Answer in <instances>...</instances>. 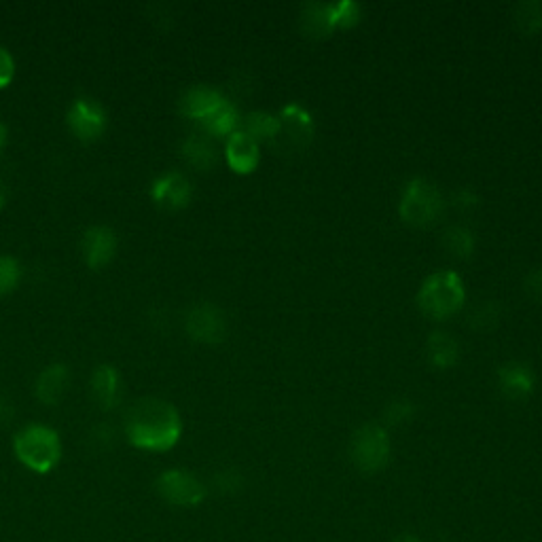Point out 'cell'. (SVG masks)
Segmentation results:
<instances>
[{
    "label": "cell",
    "mask_w": 542,
    "mask_h": 542,
    "mask_svg": "<svg viewBox=\"0 0 542 542\" xmlns=\"http://www.w3.org/2000/svg\"><path fill=\"white\" fill-rule=\"evenodd\" d=\"M83 257L89 267H104L108 261L115 257L117 250V236L113 229H108L104 225L89 227L83 233Z\"/></svg>",
    "instance_id": "4fadbf2b"
},
{
    "label": "cell",
    "mask_w": 542,
    "mask_h": 542,
    "mask_svg": "<svg viewBox=\"0 0 542 542\" xmlns=\"http://www.w3.org/2000/svg\"><path fill=\"white\" fill-rule=\"evenodd\" d=\"M314 138V119L299 104H288L278 115V132L269 144L276 151L297 153Z\"/></svg>",
    "instance_id": "8992f818"
},
{
    "label": "cell",
    "mask_w": 542,
    "mask_h": 542,
    "mask_svg": "<svg viewBox=\"0 0 542 542\" xmlns=\"http://www.w3.org/2000/svg\"><path fill=\"white\" fill-rule=\"evenodd\" d=\"M227 102V98L208 85H195L187 89L185 96L180 98V111L185 117L204 123L210 115H214Z\"/></svg>",
    "instance_id": "30bf717a"
},
{
    "label": "cell",
    "mask_w": 542,
    "mask_h": 542,
    "mask_svg": "<svg viewBox=\"0 0 542 542\" xmlns=\"http://www.w3.org/2000/svg\"><path fill=\"white\" fill-rule=\"evenodd\" d=\"M301 26L310 36H327L335 26H343L341 5H307L301 13Z\"/></svg>",
    "instance_id": "9a60e30c"
},
{
    "label": "cell",
    "mask_w": 542,
    "mask_h": 542,
    "mask_svg": "<svg viewBox=\"0 0 542 542\" xmlns=\"http://www.w3.org/2000/svg\"><path fill=\"white\" fill-rule=\"evenodd\" d=\"M22 280V265L11 255H0V295L11 293Z\"/></svg>",
    "instance_id": "cb8c5ba5"
},
{
    "label": "cell",
    "mask_w": 542,
    "mask_h": 542,
    "mask_svg": "<svg viewBox=\"0 0 542 542\" xmlns=\"http://www.w3.org/2000/svg\"><path fill=\"white\" fill-rule=\"evenodd\" d=\"M523 288H526V293L530 299L542 303V267L532 269L530 274L523 280Z\"/></svg>",
    "instance_id": "83f0119b"
},
{
    "label": "cell",
    "mask_w": 542,
    "mask_h": 542,
    "mask_svg": "<svg viewBox=\"0 0 542 542\" xmlns=\"http://www.w3.org/2000/svg\"><path fill=\"white\" fill-rule=\"evenodd\" d=\"M466 299L464 282L454 271H435L428 276L418 293L420 310L432 320H445L462 310Z\"/></svg>",
    "instance_id": "3957f363"
},
{
    "label": "cell",
    "mask_w": 542,
    "mask_h": 542,
    "mask_svg": "<svg viewBox=\"0 0 542 542\" xmlns=\"http://www.w3.org/2000/svg\"><path fill=\"white\" fill-rule=\"evenodd\" d=\"M187 331L195 341L219 343L227 333L225 314L214 303H197L187 314Z\"/></svg>",
    "instance_id": "ba28073f"
},
{
    "label": "cell",
    "mask_w": 542,
    "mask_h": 542,
    "mask_svg": "<svg viewBox=\"0 0 542 542\" xmlns=\"http://www.w3.org/2000/svg\"><path fill=\"white\" fill-rule=\"evenodd\" d=\"M500 392L513 401H521L534 390V373L523 363H507L498 369Z\"/></svg>",
    "instance_id": "5bb4252c"
},
{
    "label": "cell",
    "mask_w": 542,
    "mask_h": 542,
    "mask_svg": "<svg viewBox=\"0 0 542 542\" xmlns=\"http://www.w3.org/2000/svg\"><path fill=\"white\" fill-rule=\"evenodd\" d=\"M392 542H422V540L413 534H401V536H396Z\"/></svg>",
    "instance_id": "f546056e"
},
{
    "label": "cell",
    "mask_w": 542,
    "mask_h": 542,
    "mask_svg": "<svg viewBox=\"0 0 542 542\" xmlns=\"http://www.w3.org/2000/svg\"><path fill=\"white\" fill-rule=\"evenodd\" d=\"M157 492L166 502L174 507H197L206 498V485L193 473L183 468H172V471L161 473L157 479Z\"/></svg>",
    "instance_id": "52a82bcc"
},
{
    "label": "cell",
    "mask_w": 542,
    "mask_h": 542,
    "mask_svg": "<svg viewBox=\"0 0 542 542\" xmlns=\"http://www.w3.org/2000/svg\"><path fill=\"white\" fill-rule=\"evenodd\" d=\"M68 367L64 365H49L41 371L39 379H36V396L45 405H56L68 386Z\"/></svg>",
    "instance_id": "e0dca14e"
},
{
    "label": "cell",
    "mask_w": 542,
    "mask_h": 542,
    "mask_svg": "<svg viewBox=\"0 0 542 542\" xmlns=\"http://www.w3.org/2000/svg\"><path fill=\"white\" fill-rule=\"evenodd\" d=\"M443 210L445 200L441 191L426 178H413L405 185L399 206L405 223L413 227H432L439 223Z\"/></svg>",
    "instance_id": "277c9868"
},
{
    "label": "cell",
    "mask_w": 542,
    "mask_h": 542,
    "mask_svg": "<svg viewBox=\"0 0 542 542\" xmlns=\"http://www.w3.org/2000/svg\"><path fill=\"white\" fill-rule=\"evenodd\" d=\"M7 204V187L3 180H0V208H3Z\"/></svg>",
    "instance_id": "4dcf8cb0"
},
{
    "label": "cell",
    "mask_w": 542,
    "mask_h": 542,
    "mask_svg": "<svg viewBox=\"0 0 542 542\" xmlns=\"http://www.w3.org/2000/svg\"><path fill=\"white\" fill-rule=\"evenodd\" d=\"M5 142H7V128H5V123H0V149L5 147Z\"/></svg>",
    "instance_id": "1f68e13d"
},
{
    "label": "cell",
    "mask_w": 542,
    "mask_h": 542,
    "mask_svg": "<svg viewBox=\"0 0 542 542\" xmlns=\"http://www.w3.org/2000/svg\"><path fill=\"white\" fill-rule=\"evenodd\" d=\"M443 248L454 255L456 259H466L473 255L475 250V236L473 231L464 225H451L443 233Z\"/></svg>",
    "instance_id": "ffe728a7"
},
{
    "label": "cell",
    "mask_w": 542,
    "mask_h": 542,
    "mask_svg": "<svg viewBox=\"0 0 542 542\" xmlns=\"http://www.w3.org/2000/svg\"><path fill=\"white\" fill-rule=\"evenodd\" d=\"M244 132L257 142H271L278 132V117L265 111L250 113L244 119Z\"/></svg>",
    "instance_id": "44dd1931"
},
{
    "label": "cell",
    "mask_w": 542,
    "mask_h": 542,
    "mask_svg": "<svg viewBox=\"0 0 542 542\" xmlns=\"http://www.w3.org/2000/svg\"><path fill=\"white\" fill-rule=\"evenodd\" d=\"M11 415H13V405L5 399V396H0V424L9 422Z\"/></svg>",
    "instance_id": "f1b7e54d"
},
{
    "label": "cell",
    "mask_w": 542,
    "mask_h": 542,
    "mask_svg": "<svg viewBox=\"0 0 542 542\" xmlns=\"http://www.w3.org/2000/svg\"><path fill=\"white\" fill-rule=\"evenodd\" d=\"M13 451L32 473L45 475L58 466L62 458V441L53 428L43 424H28L13 439Z\"/></svg>",
    "instance_id": "7a4b0ae2"
},
{
    "label": "cell",
    "mask_w": 542,
    "mask_h": 542,
    "mask_svg": "<svg viewBox=\"0 0 542 542\" xmlns=\"http://www.w3.org/2000/svg\"><path fill=\"white\" fill-rule=\"evenodd\" d=\"M151 195L157 204L178 210V208H185L191 202L193 189L185 174L168 172L155 180L151 187Z\"/></svg>",
    "instance_id": "8fae6325"
},
{
    "label": "cell",
    "mask_w": 542,
    "mask_h": 542,
    "mask_svg": "<svg viewBox=\"0 0 542 542\" xmlns=\"http://www.w3.org/2000/svg\"><path fill=\"white\" fill-rule=\"evenodd\" d=\"M180 151H183V157L197 170L212 168L216 164V157H219V151H216L214 142L208 134L187 136Z\"/></svg>",
    "instance_id": "d6986e66"
},
{
    "label": "cell",
    "mask_w": 542,
    "mask_h": 542,
    "mask_svg": "<svg viewBox=\"0 0 542 542\" xmlns=\"http://www.w3.org/2000/svg\"><path fill=\"white\" fill-rule=\"evenodd\" d=\"M515 26L523 34H534L542 28V7L538 3H521L515 7Z\"/></svg>",
    "instance_id": "603a6c76"
},
{
    "label": "cell",
    "mask_w": 542,
    "mask_h": 542,
    "mask_svg": "<svg viewBox=\"0 0 542 542\" xmlns=\"http://www.w3.org/2000/svg\"><path fill=\"white\" fill-rule=\"evenodd\" d=\"M125 435L138 449L168 451L183 435V422L172 403L140 399L125 415Z\"/></svg>",
    "instance_id": "6da1fadb"
},
{
    "label": "cell",
    "mask_w": 542,
    "mask_h": 542,
    "mask_svg": "<svg viewBox=\"0 0 542 542\" xmlns=\"http://www.w3.org/2000/svg\"><path fill=\"white\" fill-rule=\"evenodd\" d=\"M225 157L231 170H236L240 174H248L259 166L261 161V149L259 142L255 138H250L244 130H236L225 144Z\"/></svg>",
    "instance_id": "7c38bea8"
},
{
    "label": "cell",
    "mask_w": 542,
    "mask_h": 542,
    "mask_svg": "<svg viewBox=\"0 0 542 542\" xmlns=\"http://www.w3.org/2000/svg\"><path fill=\"white\" fill-rule=\"evenodd\" d=\"M413 413H415V405L411 401H407V399H394L384 409V420L390 426H399V424H405L407 420H411Z\"/></svg>",
    "instance_id": "d4e9b609"
},
{
    "label": "cell",
    "mask_w": 542,
    "mask_h": 542,
    "mask_svg": "<svg viewBox=\"0 0 542 542\" xmlns=\"http://www.w3.org/2000/svg\"><path fill=\"white\" fill-rule=\"evenodd\" d=\"M15 77V62L11 53L0 45V89L7 87Z\"/></svg>",
    "instance_id": "4316f807"
},
{
    "label": "cell",
    "mask_w": 542,
    "mask_h": 542,
    "mask_svg": "<svg viewBox=\"0 0 542 542\" xmlns=\"http://www.w3.org/2000/svg\"><path fill=\"white\" fill-rule=\"evenodd\" d=\"M92 390L102 409H113L121 401V377L119 371L111 365H100L94 369Z\"/></svg>",
    "instance_id": "2e32d148"
},
{
    "label": "cell",
    "mask_w": 542,
    "mask_h": 542,
    "mask_svg": "<svg viewBox=\"0 0 542 542\" xmlns=\"http://www.w3.org/2000/svg\"><path fill=\"white\" fill-rule=\"evenodd\" d=\"M479 206V197L471 189H460L454 193V208L462 214H471Z\"/></svg>",
    "instance_id": "484cf974"
},
{
    "label": "cell",
    "mask_w": 542,
    "mask_h": 542,
    "mask_svg": "<svg viewBox=\"0 0 542 542\" xmlns=\"http://www.w3.org/2000/svg\"><path fill=\"white\" fill-rule=\"evenodd\" d=\"M426 354H428L432 365L439 367V369H447V367L456 365V360L460 356V346H458L456 337L451 333L432 331L426 341Z\"/></svg>",
    "instance_id": "ac0fdd59"
},
{
    "label": "cell",
    "mask_w": 542,
    "mask_h": 542,
    "mask_svg": "<svg viewBox=\"0 0 542 542\" xmlns=\"http://www.w3.org/2000/svg\"><path fill=\"white\" fill-rule=\"evenodd\" d=\"M350 458L360 473L384 471L390 460V437L382 424L360 426L350 441Z\"/></svg>",
    "instance_id": "5b68a950"
},
{
    "label": "cell",
    "mask_w": 542,
    "mask_h": 542,
    "mask_svg": "<svg viewBox=\"0 0 542 542\" xmlns=\"http://www.w3.org/2000/svg\"><path fill=\"white\" fill-rule=\"evenodd\" d=\"M500 318H502V307L498 301H481L477 303L471 314H468V324L475 331H492L496 329L500 324Z\"/></svg>",
    "instance_id": "7402d4cb"
},
{
    "label": "cell",
    "mask_w": 542,
    "mask_h": 542,
    "mask_svg": "<svg viewBox=\"0 0 542 542\" xmlns=\"http://www.w3.org/2000/svg\"><path fill=\"white\" fill-rule=\"evenodd\" d=\"M68 125L81 140H96L106 128V113L96 100L77 98L68 108Z\"/></svg>",
    "instance_id": "9c48e42d"
}]
</instances>
